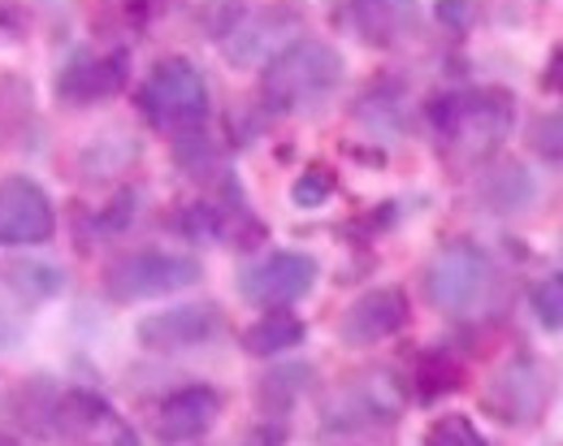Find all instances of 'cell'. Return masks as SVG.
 <instances>
[{"instance_id":"ba28073f","label":"cell","mask_w":563,"mask_h":446,"mask_svg":"<svg viewBox=\"0 0 563 446\" xmlns=\"http://www.w3.org/2000/svg\"><path fill=\"white\" fill-rule=\"evenodd\" d=\"M317 260L308 252H269L239 274V296L256 308H290L317 287Z\"/></svg>"},{"instance_id":"4316f807","label":"cell","mask_w":563,"mask_h":446,"mask_svg":"<svg viewBox=\"0 0 563 446\" xmlns=\"http://www.w3.org/2000/svg\"><path fill=\"white\" fill-rule=\"evenodd\" d=\"M135 200H140L135 191H122V200H113V209L100 218V225H104V230H122V225L135 218Z\"/></svg>"},{"instance_id":"f546056e","label":"cell","mask_w":563,"mask_h":446,"mask_svg":"<svg viewBox=\"0 0 563 446\" xmlns=\"http://www.w3.org/2000/svg\"><path fill=\"white\" fill-rule=\"evenodd\" d=\"M0 446H4V443H0Z\"/></svg>"},{"instance_id":"6da1fadb","label":"cell","mask_w":563,"mask_h":446,"mask_svg":"<svg viewBox=\"0 0 563 446\" xmlns=\"http://www.w3.org/2000/svg\"><path fill=\"white\" fill-rule=\"evenodd\" d=\"M429 131L455 160H486L516 122V104L507 91L482 87V91H446L429 100Z\"/></svg>"},{"instance_id":"83f0119b","label":"cell","mask_w":563,"mask_h":446,"mask_svg":"<svg viewBox=\"0 0 563 446\" xmlns=\"http://www.w3.org/2000/svg\"><path fill=\"white\" fill-rule=\"evenodd\" d=\"M239 446H286V430L274 425V421H265V425H256Z\"/></svg>"},{"instance_id":"7a4b0ae2","label":"cell","mask_w":563,"mask_h":446,"mask_svg":"<svg viewBox=\"0 0 563 446\" xmlns=\"http://www.w3.org/2000/svg\"><path fill=\"white\" fill-rule=\"evenodd\" d=\"M343 82V53L325 40H295L261 70V100L269 113H303Z\"/></svg>"},{"instance_id":"d6986e66","label":"cell","mask_w":563,"mask_h":446,"mask_svg":"<svg viewBox=\"0 0 563 446\" xmlns=\"http://www.w3.org/2000/svg\"><path fill=\"white\" fill-rule=\"evenodd\" d=\"M4 282L26 299H53L66 291V274L57 265H40V260H18L4 269Z\"/></svg>"},{"instance_id":"3957f363","label":"cell","mask_w":563,"mask_h":446,"mask_svg":"<svg viewBox=\"0 0 563 446\" xmlns=\"http://www.w3.org/2000/svg\"><path fill=\"white\" fill-rule=\"evenodd\" d=\"M498 291L490 252L473 238H451L424 265V296L442 316H477Z\"/></svg>"},{"instance_id":"e0dca14e","label":"cell","mask_w":563,"mask_h":446,"mask_svg":"<svg viewBox=\"0 0 563 446\" xmlns=\"http://www.w3.org/2000/svg\"><path fill=\"white\" fill-rule=\"evenodd\" d=\"M303 338H308V325H303L295 312L274 308V312H265L261 321H252V325L243 330V352H247V356H261V360H274L282 352L299 347Z\"/></svg>"},{"instance_id":"5bb4252c","label":"cell","mask_w":563,"mask_h":446,"mask_svg":"<svg viewBox=\"0 0 563 446\" xmlns=\"http://www.w3.org/2000/svg\"><path fill=\"white\" fill-rule=\"evenodd\" d=\"M131 78V57L126 48H113V53H78L66 62V70L57 78V91L66 104H96V100H109L126 87Z\"/></svg>"},{"instance_id":"277c9868","label":"cell","mask_w":563,"mask_h":446,"mask_svg":"<svg viewBox=\"0 0 563 446\" xmlns=\"http://www.w3.org/2000/svg\"><path fill=\"white\" fill-rule=\"evenodd\" d=\"M135 100H140V113L156 131L187 135V131H200L209 118V78L187 57H165L140 82Z\"/></svg>"},{"instance_id":"4fadbf2b","label":"cell","mask_w":563,"mask_h":446,"mask_svg":"<svg viewBox=\"0 0 563 446\" xmlns=\"http://www.w3.org/2000/svg\"><path fill=\"white\" fill-rule=\"evenodd\" d=\"M217 416H221V394L212 386L196 381V386H178L174 394H165L156 403L152 425H156V438L161 443L178 446V443L205 438L212 425H217Z\"/></svg>"},{"instance_id":"2e32d148","label":"cell","mask_w":563,"mask_h":446,"mask_svg":"<svg viewBox=\"0 0 563 446\" xmlns=\"http://www.w3.org/2000/svg\"><path fill=\"white\" fill-rule=\"evenodd\" d=\"M533 200H538V178L520 160H498L490 169H482V178H477V204L494 218L525 213Z\"/></svg>"},{"instance_id":"5b68a950","label":"cell","mask_w":563,"mask_h":446,"mask_svg":"<svg viewBox=\"0 0 563 446\" xmlns=\"http://www.w3.org/2000/svg\"><path fill=\"white\" fill-rule=\"evenodd\" d=\"M547 399H551V377L542 369V360L529 356V352H516L486 381L482 412L498 425H507V430H529V425L542 421Z\"/></svg>"},{"instance_id":"8fae6325","label":"cell","mask_w":563,"mask_h":446,"mask_svg":"<svg viewBox=\"0 0 563 446\" xmlns=\"http://www.w3.org/2000/svg\"><path fill=\"white\" fill-rule=\"evenodd\" d=\"M399 416V390L386 372H368L352 386H343L330 403H325V430L334 434H355V430H373V425H390Z\"/></svg>"},{"instance_id":"7c38bea8","label":"cell","mask_w":563,"mask_h":446,"mask_svg":"<svg viewBox=\"0 0 563 446\" xmlns=\"http://www.w3.org/2000/svg\"><path fill=\"white\" fill-rule=\"evenodd\" d=\"M408 312L412 308L399 287H373L339 316V338L347 347H377L408 325Z\"/></svg>"},{"instance_id":"7402d4cb","label":"cell","mask_w":563,"mask_h":446,"mask_svg":"<svg viewBox=\"0 0 563 446\" xmlns=\"http://www.w3.org/2000/svg\"><path fill=\"white\" fill-rule=\"evenodd\" d=\"M334 174L325 169V165H308L295 182H290V204L295 209H321V204H330V196H334Z\"/></svg>"},{"instance_id":"603a6c76","label":"cell","mask_w":563,"mask_h":446,"mask_svg":"<svg viewBox=\"0 0 563 446\" xmlns=\"http://www.w3.org/2000/svg\"><path fill=\"white\" fill-rule=\"evenodd\" d=\"M529 308H533L542 330H563V274H547L529 291Z\"/></svg>"},{"instance_id":"ffe728a7","label":"cell","mask_w":563,"mask_h":446,"mask_svg":"<svg viewBox=\"0 0 563 446\" xmlns=\"http://www.w3.org/2000/svg\"><path fill=\"white\" fill-rule=\"evenodd\" d=\"M308 377L312 369H303V365H290V369H274L261 386H256V403L265 408V412H286L299 394H303V386H308Z\"/></svg>"},{"instance_id":"44dd1931","label":"cell","mask_w":563,"mask_h":446,"mask_svg":"<svg viewBox=\"0 0 563 446\" xmlns=\"http://www.w3.org/2000/svg\"><path fill=\"white\" fill-rule=\"evenodd\" d=\"M424 446H490V443H486V434H482L468 416L446 412V416H438V421L424 430Z\"/></svg>"},{"instance_id":"30bf717a","label":"cell","mask_w":563,"mask_h":446,"mask_svg":"<svg viewBox=\"0 0 563 446\" xmlns=\"http://www.w3.org/2000/svg\"><path fill=\"white\" fill-rule=\"evenodd\" d=\"M221 312L217 303H178V308H161L152 316H143L135 325V338H140L143 352H156V356H178V352H196V347H209L212 338L221 334Z\"/></svg>"},{"instance_id":"8992f818","label":"cell","mask_w":563,"mask_h":446,"mask_svg":"<svg viewBox=\"0 0 563 446\" xmlns=\"http://www.w3.org/2000/svg\"><path fill=\"white\" fill-rule=\"evenodd\" d=\"M196 282H200V260L183 256V252H161V247L131 252V256L113 260L109 274H104V291L118 303L178 296V291H187Z\"/></svg>"},{"instance_id":"52a82bcc","label":"cell","mask_w":563,"mask_h":446,"mask_svg":"<svg viewBox=\"0 0 563 446\" xmlns=\"http://www.w3.org/2000/svg\"><path fill=\"white\" fill-rule=\"evenodd\" d=\"M303 31V4L295 0H274L261 9H247V18L221 40V53L230 66L252 70V66H269L278 53H286Z\"/></svg>"},{"instance_id":"d4e9b609","label":"cell","mask_w":563,"mask_h":446,"mask_svg":"<svg viewBox=\"0 0 563 446\" xmlns=\"http://www.w3.org/2000/svg\"><path fill=\"white\" fill-rule=\"evenodd\" d=\"M529 148L542 160H563V113H538L529 122Z\"/></svg>"},{"instance_id":"f1b7e54d","label":"cell","mask_w":563,"mask_h":446,"mask_svg":"<svg viewBox=\"0 0 563 446\" xmlns=\"http://www.w3.org/2000/svg\"><path fill=\"white\" fill-rule=\"evenodd\" d=\"M547 87H551L555 96H563V44L551 53V66H547Z\"/></svg>"},{"instance_id":"9a60e30c","label":"cell","mask_w":563,"mask_h":446,"mask_svg":"<svg viewBox=\"0 0 563 446\" xmlns=\"http://www.w3.org/2000/svg\"><path fill=\"white\" fill-rule=\"evenodd\" d=\"M352 31L368 48H399L421 26L417 0H347Z\"/></svg>"},{"instance_id":"484cf974","label":"cell","mask_w":563,"mask_h":446,"mask_svg":"<svg viewBox=\"0 0 563 446\" xmlns=\"http://www.w3.org/2000/svg\"><path fill=\"white\" fill-rule=\"evenodd\" d=\"M438 22L446 26V31H455V35H464V31H473V22H477V0H438Z\"/></svg>"},{"instance_id":"9c48e42d","label":"cell","mask_w":563,"mask_h":446,"mask_svg":"<svg viewBox=\"0 0 563 446\" xmlns=\"http://www.w3.org/2000/svg\"><path fill=\"white\" fill-rule=\"evenodd\" d=\"M57 230V213L48 191L26 178L9 174L0 178V247H40Z\"/></svg>"},{"instance_id":"cb8c5ba5","label":"cell","mask_w":563,"mask_h":446,"mask_svg":"<svg viewBox=\"0 0 563 446\" xmlns=\"http://www.w3.org/2000/svg\"><path fill=\"white\" fill-rule=\"evenodd\" d=\"M247 18V0H205L200 4V31L209 35V40H225L239 22Z\"/></svg>"},{"instance_id":"ac0fdd59","label":"cell","mask_w":563,"mask_h":446,"mask_svg":"<svg viewBox=\"0 0 563 446\" xmlns=\"http://www.w3.org/2000/svg\"><path fill=\"white\" fill-rule=\"evenodd\" d=\"M412 381H417V399H421V403H433V399L455 394V390L464 386V365H460L451 352H424L421 360H417Z\"/></svg>"}]
</instances>
